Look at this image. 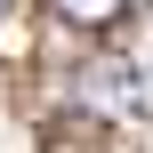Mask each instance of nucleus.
Here are the masks:
<instances>
[{
	"label": "nucleus",
	"mask_w": 153,
	"mask_h": 153,
	"mask_svg": "<svg viewBox=\"0 0 153 153\" xmlns=\"http://www.w3.org/2000/svg\"><path fill=\"white\" fill-rule=\"evenodd\" d=\"M73 105L97 121H145V73L129 56H89L73 73Z\"/></svg>",
	"instance_id": "nucleus-1"
},
{
	"label": "nucleus",
	"mask_w": 153,
	"mask_h": 153,
	"mask_svg": "<svg viewBox=\"0 0 153 153\" xmlns=\"http://www.w3.org/2000/svg\"><path fill=\"white\" fill-rule=\"evenodd\" d=\"M48 8H56L65 24H81V32H105V24L129 8V0H48Z\"/></svg>",
	"instance_id": "nucleus-2"
},
{
	"label": "nucleus",
	"mask_w": 153,
	"mask_h": 153,
	"mask_svg": "<svg viewBox=\"0 0 153 153\" xmlns=\"http://www.w3.org/2000/svg\"><path fill=\"white\" fill-rule=\"evenodd\" d=\"M137 8H153V0H137Z\"/></svg>",
	"instance_id": "nucleus-3"
}]
</instances>
